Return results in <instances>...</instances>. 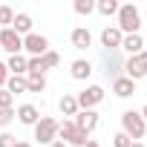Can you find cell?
<instances>
[{
  "label": "cell",
  "instance_id": "3957f363",
  "mask_svg": "<svg viewBox=\"0 0 147 147\" xmlns=\"http://www.w3.org/2000/svg\"><path fill=\"white\" fill-rule=\"evenodd\" d=\"M58 138H61L66 147H69V144H72V147H84V144L90 141V136L81 133V130L75 127V121H72V118H63V121L58 124Z\"/></svg>",
  "mask_w": 147,
  "mask_h": 147
},
{
  "label": "cell",
  "instance_id": "7a4b0ae2",
  "mask_svg": "<svg viewBox=\"0 0 147 147\" xmlns=\"http://www.w3.org/2000/svg\"><path fill=\"white\" fill-rule=\"evenodd\" d=\"M144 130H147V124H144L141 113H136V110H124L121 113V133L124 136L138 141V138H144Z\"/></svg>",
  "mask_w": 147,
  "mask_h": 147
},
{
  "label": "cell",
  "instance_id": "44dd1931",
  "mask_svg": "<svg viewBox=\"0 0 147 147\" xmlns=\"http://www.w3.org/2000/svg\"><path fill=\"white\" fill-rule=\"evenodd\" d=\"M95 12H101L104 18L118 15V0H98V3H95Z\"/></svg>",
  "mask_w": 147,
  "mask_h": 147
},
{
  "label": "cell",
  "instance_id": "ffe728a7",
  "mask_svg": "<svg viewBox=\"0 0 147 147\" xmlns=\"http://www.w3.org/2000/svg\"><path fill=\"white\" fill-rule=\"evenodd\" d=\"M6 90H9L12 95H23V92H26V75H9Z\"/></svg>",
  "mask_w": 147,
  "mask_h": 147
},
{
  "label": "cell",
  "instance_id": "5bb4252c",
  "mask_svg": "<svg viewBox=\"0 0 147 147\" xmlns=\"http://www.w3.org/2000/svg\"><path fill=\"white\" fill-rule=\"evenodd\" d=\"M121 52H127V58L144 52V38H141V35H124V40H121Z\"/></svg>",
  "mask_w": 147,
  "mask_h": 147
},
{
  "label": "cell",
  "instance_id": "4dcf8cb0",
  "mask_svg": "<svg viewBox=\"0 0 147 147\" xmlns=\"http://www.w3.org/2000/svg\"><path fill=\"white\" fill-rule=\"evenodd\" d=\"M84 147H101V144H98V141H92V138H90V141H87V144H84Z\"/></svg>",
  "mask_w": 147,
  "mask_h": 147
},
{
  "label": "cell",
  "instance_id": "52a82bcc",
  "mask_svg": "<svg viewBox=\"0 0 147 147\" xmlns=\"http://www.w3.org/2000/svg\"><path fill=\"white\" fill-rule=\"evenodd\" d=\"M75 101H78V110H92V107H98V104L104 101V87L92 84V87L81 90V92L75 95Z\"/></svg>",
  "mask_w": 147,
  "mask_h": 147
},
{
  "label": "cell",
  "instance_id": "30bf717a",
  "mask_svg": "<svg viewBox=\"0 0 147 147\" xmlns=\"http://www.w3.org/2000/svg\"><path fill=\"white\" fill-rule=\"evenodd\" d=\"M72 121H75V127H78L81 133L90 136V133L98 127V113H95V110H78V115L72 118Z\"/></svg>",
  "mask_w": 147,
  "mask_h": 147
},
{
  "label": "cell",
  "instance_id": "277c9868",
  "mask_svg": "<svg viewBox=\"0 0 147 147\" xmlns=\"http://www.w3.org/2000/svg\"><path fill=\"white\" fill-rule=\"evenodd\" d=\"M58 118H52V115H40V121L35 124V138H38V144H52L55 138H58Z\"/></svg>",
  "mask_w": 147,
  "mask_h": 147
},
{
  "label": "cell",
  "instance_id": "836d02e7",
  "mask_svg": "<svg viewBox=\"0 0 147 147\" xmlns=\"http://www.w3.org/2000/svg\"><path fill=\"white\" fill-rule=\"evenodd\" d=\"M130 147H144V144H141V141H133V144H130Z\"/></svg>",
  "mask_w": 147,
  "mask_h": 147
},
{
  "label": "cell",
  "instance_id": "8992f818",
  "mask_svg": "<svg viewBox=\"0 0 147 147\" xmlns=\"http://www.w3.org/2000/svg\"><path fill=\"white\" fill-rule=\"evenodd\" d=\"M23 49H26V55H29V58H43V55L49 52V38H46V35L32 32V35H26V38H23Z\"/></svg>",
  "mask_w": 147,
  "mask_h": 147
},
{
  "label": "cell",
  "instance_id": "7402d4cb",
  "mask_svg": "<svg viewBox=\"0 0 147 147\" xmlns=\"http://www.w3.org/2000/svg\"><path fill=\"white\" fill-rule=\"evenodd\" d=\"M12 23H15V9L12 6H0V29H12Z\"/></svg>",
  "mask_w": 147,
  "mask_h": 147
},
{
  "label": "cell",
  "instance_id": "f1b7e54d",
  "mask_svg": "<svg viewBox=\"0 0 147 147\" xmlns=\"http://www.w3.org/2000/svg\"><path fill=\"white\" fill-rule=\"evenodd\" d=\"M6 81H9V69H6V61H0V90H6Z\"/></svg>",
  "mask_w": 147,
  "mask_h": 147
},
{
  "label": "cell",
  "instance_id": "d6986e66",
  "mask_svg": "<svg viewBox=\"0 0 147 147\" xmlns=\"http://www.w3.org/2000/svg\"><path fill=\"white\" fill-rule=\"evenodd\" d=\"M43 90H46V75L29 72V75H26V92H43Z\"/></svg>",
  "mask_w": 147,
  "mask_h": 147
},
{
  "label": "cell",
  "instance_id": "e0dca14e",
  "mask_svg": "<svg viewBox=\"0 0 147 147\" xmlns=\"http://www.w3.org/2000/svg\"><path fill=\"white\" fill-rule=\"evenodd\" d=\"M26 55H9V61H6V69H9V75H26Z\"/></svg>",
  "mask_w": 147,
  "mask_h": 147
},
{
  "label": "cell",
  "instance_id": "d6a6232c",
  "mask_svg": "<svg viewBox=\"0 0 147 147\" xmlns=\"http://www.w3.org/2000/svg\"><path fill=\"white\" fill-rule=\"evenodd\" d=\"M15 147H32V144H29V141H18Z\"/></svg>",
  "mask_w": 147,
  "mask_h": 147
},
{
  "label": "cell",
  "instance_id": "603a6c76",
  "mask_svg": "<svg viewBox=\"0 0 147 147\" xmlns=\"http://www.w3.org/2000/svg\"><path fill=\"white\" fill-rule=\"evenodd\" d=\"M72 9H75V15H92L95 12V0H75V3H72Z\"/></svg>",
  "mask_w": 147,
  "mask_h": 147
},
{
  "label": "cell",
  "instance_id": "83f0119b",
  "mask_svg": "<svg viewBox=\"0 0 147 147\" xmlns=\"http://www.w3.org/2000/svg\"><path fill=\"white\" fill-rule=\"evenodd\" d=\"M15 144H18V138L12 133H0V147H15Z\"/></svg>",
  "mask_w": 147,
  "mask_h": 147
},
{
  "label": "cell",
  "instance_id": "2e32d148",
  "mask_svg": "<svg viewBox=\"0 0 147 147\" xmlns=\"http://www.w3.org/2000/svg\"><path fill=\"white\" fill-rule=\"evenodd\" d=\"M12 29H15L20 38L32 35V15H26V12H15V23H12Z\"/></svg>",
  "mask_w": 147,
  "mask_h": 147
},
{
  "label": "cell",
  "instance_id": "d4e9b609",
  "mask_svg": "<svg viewBox=\"0 0 147 147\" xmlns=\"http://www.w3.org/2000/svg\"><path fill=\"white\" fill-rule=\"evenodd\" d=\"M0 110H15V95L9 90H0Z\"/></svg>",
  "mask_w": 147,
  "mask_h": 147
},
{
  "label": "cell",
  "instance_id": "9a60e30c",
  "mask_svg": "<svg viewBox=\"0 0 147 147\" xmlns=\"http://www.w3.org/2000/svg\"><path fill=\"white\" fill-rule=\"evenodd\" d=\"M113 92L118 98H130V95H136V81H130L127 75H121V78L113 81Z\"/></svg>",
  "mask_w": 147,
  "mask_h": 147
},
{
  "label": "cell",
  "instance_id": "9c48e42d",
  "mask_svg": "<svg viewBox=\"0 0 147 147\" xmlns=\"http://www.w3.org/2000/svg\"><path fill=\"white\" fill-rule=\"evenodd\" d=\"M121 40H124V35L118 32V26H104L101 29V46H104V52L121 49Z\"/></svg>",
  "mask_w": 147,
  "mask_h": 147
},
{
  "label": "cell",
  "instance_id": "ba28073f",
  "mask_svg": "<svg viewBox=\"0 0 147 147\" xmlns=\"http://www.w3.org/2000/svg\"><path fill=\"white\" fill-rule=\"evenodd\" d=\"M0 49L9 55H20L23 52V38L15 29H0Z\"/></svg>",
  "mask_w": 147,
  "mask_h": 147
},
{
  "label": "cell",
  "instance_id": "4fadbf2b",
  "mask_svg": "<svg viewBox=\"0 0 147 147\" xmlns=\"http://www.w3.org/2000/svg\"><path fill=\"white\" fill-rule=\"evenodd\" d=\"M69 40H72V46L81 49V52L92 46V35H90L87 26H75V29H72V35H69Z\"/></svg>",
  "mask_w": 147,
  "mask_h": 147
},
{
  "label": "cell",
  "instance_id": "5b68a950",
  "mask_svg": "<svg viewBox=\"0 0 147 147\" xmlns=\"http://www.w3.org/2000/svg\"><path fill=\"white\" fill-rule=\"evenodd\" d=\"M124 75H127L130 81H138V78L147 75V49L124 61Z\"/></svg>",
  "mask_w": 147,
  "mask_h": 147
},
{
  "label": "cell",
  "instance_id": "7c38bea8",
  "mask_svg": "<svg viewBox=\"0 0 147 147\" xmlns=\"http://www.w3.org/2000/svg\"><path fill=\"white\" fill-rule=\"evenodd\" d=\"M15 118H18L20 124H26V127H35V124L40 121V113H38L35 104H20L18 113H15Z\"/></svg>",
  "mask_w": 147,
  "mask_h": 147
},
{
  "label": "cell",
  "instance_id": "4316f807",
  "mask_svg": "<svg viewBox=\"0 0 147 147\" xmlns=\"http://www.w3.org/2000/svg\"><path fill=\"white\" fill-rule=\"evenodd\" d=\"M15 121V110H0V127H9Z\"/></svg>",
  "mask_w": 147,
  "mask_h": 147
},
{
  "label": "cell",
  "instance_id": "484cf974",
  "mask_svg": "<svg viewBox=\"0 0 147 147\" xmlns=\"http://www.w3.org/2000/svg\"><path fill=\"white\" fill-rule=\"evenodd\" d=\"M130 144H133L130 136H124V133H115L113 136V147H130Z\"/></svg>",
  "mask_w": 147,
  "mask_h": 147
},
{
  "label": "cell",
  "instance_id": "6da1fadb",
  "mask_svg": "<svg viewBox=\"0 0 147 147\" xmlns=\"http://www.w3.org/2000/svg\"><path fill=\"white\" fill-rule=\"evenodd\" d=\"M138 29H141V12L133 3L118 6V32L121 35H138Z\"/></svg>",
  "mask_w": 147,
  "mask_h": 147
},
{
  "label": "cell",
  "instance_id": "cb8c5ba5",
  "mask_svg": "<svg viewBox=\"0 0 147 147\" xmlns=\"http://www.w3.org/2000/svg\"><path fill=\"white\" fill-rule=\"evenodd\" d=\"M40 63H43V72H46V69H55V66H58V63H61V55H58V52H52V49H49V52H46V55H43V58H40Z\"/></svg>",
  "mask_w": 147,
  "mask_h": 147
},
{
  "label": "cell",
  "instance_id": "8fae6325",
  "mask_svg": "<svg viewBox=\"0 0 147 147\" xmlns=\"http://www.w3.org/2000/svg\"><path fill=\"white\" fill-rule=\"evenodd\" d=\"M92 69H95V66H92L87 58H75V61L69 63V75L75 78V81H87V78L92 75Z\"/></svg>",
  "mask_w": 147,
  "mask_h": 147
},
{
  "label": "cell",
  "instance_id": "f546056e",
  "mask_svg": "<svg viewBox=\"0 0 147 147\" xmlns=\"http://www.w3.org/2000/svg\"><path fill=\"white\" fill-rule=\"evenodd\" d=\"M49 147H66V144H63V141H61V138H55V141H52V144H49Z\"/></svg>",
  "mask_w": 147,
  "mask_h": 147
},
{
  "label": "cell",
  "instance_id": "ac0fdd59",
  "mask_svg": "<svg viewBox=\"0 0 147 147\" xmlns=\"http://www.w3.org/2000/svg\"><path fill=\"white\" fill-rule=\"evenodd\" d=\"M58 110H61V115H72V118H75V115H78V101H75V95L63 92L61 101H58Z\"/></svg>",
  "mask_w": 147,
  "mask_h": 147
},
{
  "label": "cell",
  "instance_id": "1f68e13d",
  "mask_svg": "<svg viewBox=\"0 0 147 147\" xmlns=\"http://www.w3.org/2000/svg\"><path fill=\"white\" fill-rule=\"evenodd\" d=\"M141 118H144V124H147V104L141 107Z\"/></svg>",
  "mask_w": 147,
  "mask_h": 147
}]
</instances>
